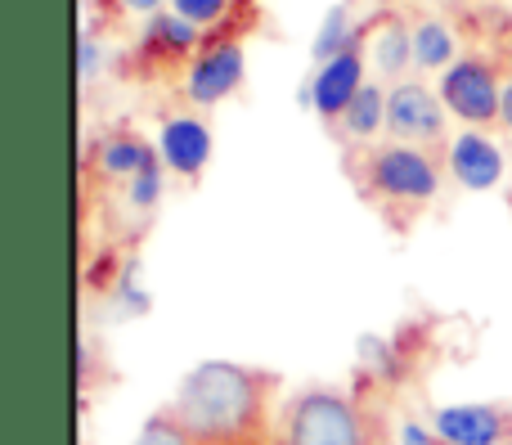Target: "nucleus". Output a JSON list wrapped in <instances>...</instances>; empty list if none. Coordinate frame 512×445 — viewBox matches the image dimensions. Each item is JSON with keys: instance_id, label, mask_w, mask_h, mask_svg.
Returning a JSON list of instances; mask_svg holds the SVG:
<instances>
[{"instance_id": "nucleus-2", "label": "nucleus", "mask_w": 512, "mask_h": 445, "mask_svg": "<svg viewBox=\"0 0 512 445\" xmlns=\"http://www.w3.org/2000/svg\"><path fill=\"white\" fill-rule=\"evenodd\" d=\"M369 410L351 396L333 392V387H306V392L288 396L279 410V437L274 445H373Z\"/></svg>"}, {"instance_id": "nucleus-3", "label": "nucleus", "mask_w": 512, "mask_h": 445, "mask_svg": "<svg viewBox=\"0 0 512 445\" xmlns=\"http://www.w3.org/2000/svg\"><path fill=\"white\" fill-rule=\"evenodd\" d=\"M360 185L364 194H373L378 203L391 207H423L436 198L441 189V167L427 149H414V144H378V149L364 153L360 167Z\"/></svg>"}, {"instance_id": "nucleus-1", "label": "nucleus", "mask_w": 512, "mask_h": 445, "mask_svg": "<svg viewBox=\"0 0 512 445\" xmlns=\"http://www.w3.org/2000/svg\"><path fill=\"white\" fill-rule=\"evenodd\" d=\"M279 378L239 360H203L176 387L167 410L198 445H274Z\"/></svg>"}, {"instance_id": "nucleus-8", "label": "nucleus", "mask_w": 512, "mask_h": 445, "mask_svg": "<svg viewBox=\"0 0 512 445\" xmlns=\"http://www.w3.org/2000/svg\"><path fill=\"white\" fill-rule=\"evenodd\" d=\"M432 432L445 445H504L512 419L499 405H445L432 414Z\"/></svg>"}, {"instance_id": "nucleus-22", "label": "nucleus", "mask_w": 512, "mask_h": 445, "mask_svg": "<svg viewBox=\"0 0 512 445\" xmlns=\"http://www.w3.org/2000/svg\"><path fill=\"white\" fill-rule=\"evenodd\" d=\"M122 9H135V14H158L162 0H117Z\"/></svg>"}, {"instance_id": "nucleus-19", "label": "nucleus", "mask_w": 512, "mask_h": 445, "mask_svg": "<svg viewBox=\"0 0 512 445\" xmlns=\"http://www.w3.org/2000/svg\"><path fill=\"white\" fill-rule=\"evenodd\" d=\"M176 5L180 18H189L194 27H207V23H221L225 14H230L234 0H171Z\"/></svg>"}, {"instance_id": "nucleus-11", "label": "nucleus", "mask_w": 512, "mask_h": 445, "mask_svg": "<svg viewBox=\"0 0 512 445\" xmlns=\"http://www.w3.org/2000/svg\"><path fill=\"white\" fill-rule=\"evenodd\" d=\"M153 158H158V153H153V144L140 140L135 131H108L104 140L95 144V162H99V171H104L108 180L140 176V171L149 167Z\"/></svg>"}, {"instance_id": "nucleus-21", "label": "nucleus", "mask_w": 512, "mask_h": 445, "mask_svg": "<svg viewBox=\"0 0 512 445\" xmlns=\"http://www.w3.org/2000/svg\"><path fill=\"white\" fill-rule=\"evenodd\" d=\"M400 445H445L441 437H436V432H427L423 423H400Z\"/></svg>"}, {"instance_id": "nucleus-6", "label": "nucleus", "mask_w": 512, "mask_h": 445, "mask_svg": "<svg viewBox=\"0 0 512 445\" xmlns=\"http://www.w3.org/2000/svg\"><path fill=\"white\" fill-rule=\"evenodd\" d=\"M364 32L346 45L337 59L315 63V77L301 90V104H310L324 122H342V113L351 108V99L364 90Z\"/></svg>"}, {"instance_id": "nucleus-15", "label": "nucleus", "mask_w": 512, "mask_h": 445, "mask_svg": "<svg viewBox=\"0 0 512 445\" xmlns=\"http://www.w3.org/2000/svg\"><path fill=\"white\" fill-rule=\"evenodd\" d=\"M454 63V36L441 18H423L414 27V68L432 72V68H450Z\"/></svg>"}, {"instance_id": "nucleus-17", "label": "nucleus", "mask_w": 512, "mask_h": 445, "mask_svg": "<svg viewBox=\"0 0 512 445\" xmlns=\"http://www.w3.org/2000/svg\"><path fill=\"white\" fill-rule=\"evenodd\" d=\"M135 445H198V441L189 437L185 428H180V419H176L171 410H158V414H153V419L140 428Z\"/></svg>"}, {"instance_id": "nucleus-18", "label": "nucleus", "mask_w": 512, "mask_h": 445, "mask_svg": "<svg viewBox=\"0 0 512 445\" xmlns=\"http://www.w3.org/2000/svg\"><path fill=\"white\" fill-rule=\"evenodd\" d=\"M158 198H162V153L140 171V176H131V207L153 212V207H158Z\"/></svg>"}, {"instance_id": "nucleus-20", "label": "nucleus", "mask_w": 512, "mask_h": 445, "mask_svg": "<svg viewBox=\"0 0 512 445\" xmlns=\"http://www.w3.org/2000/svg\"><path fill=\"white\" fill-rule=\"evenodd\" d=\"M77 68H81V81H90L99 72V41L95 36H81L77 45Z\"/></svg>"}, {"instance_id": "nucleus-10", "label": "nucleus", "mask_w": 512, "mask_h": 445, "mask_svg": "<svg viewBox=\"0 0 512 445\" xmlns=\"http://www.w3.org/2000/svg\"><path fill=\"white\" fill-rule=\"evenodd\" d=\"M450 171L463 189H495L499 176H504V153L481 131H463L450 144Z\"/></svg>"}, {"instance_id": "nucleus-13", "label": "nucleus", "mask_w": 512, "mask_h": 445, "mask_svg": "<svg viewBox=\"0 0 512 445\" xmlns=\"http://www.w3.org/2000/svg\"><path fill=\"white\" fill-rule=\"evenodd\" d=\"M369 59H373V68H378L382 81H400V72L414 63V27H405L400 18L378 23L373 45H369Z\"/></svg>"}, {"instance_id": "nucleus-4", "label": "nucleus", "mask_w": 512, "mask_h": 445, "mask_svg": "<svg viewBox=\"0 0 512 445\" xmlns=\"http://www.w3.org/2000/svg\"><path fill=\"white\" fill-rule=\"evenodd\" d=\"M445 113L441 90H427L423 81H396L387 90V131L400 144L436 149L445 140Z\"/></svg>"}, {"instance_id": "nucleus-7", "label": "nucleus", "mask_w": 512, "mask_h": 445, "mask_svg": "<svg viewBox=\"0 0 512 445\" xmlns=\"http://www.w3.org/2000/svg\"><path fill=\"white\" fill-rule=\"evenodd\" d=\"M243 86V45L239 41H212L194 63H189V99L203 108L230 99Z\"/></svg>"}, {"instance_id": "nucleus-12", "label": "nucleus", "mask_w": 512, "mask_h": 445, "mask_svg": "<svg viewBox=\"0 0 512 445\" xmlns=\"http://www.w3.org/2000/svg\"><path fill=\"white\" fill-rule=\"evenodd\" d=\"M198 45V27L189 23V18H180V14H153L149 18V27H144V41H140V54L149 63H176V59H185L189 50Z\"/></svg>"}, {"instance_id": "nucleus-9", "label": "nucleus", "mask_w": 512, "mask_h": 445, "mask_svg": "<svg viewBox=\"0 0 512 445\" xmlns=\"http://www.w3.org/2000/svg\"><path fill=\"white\" fill-rule=\"evenodd\" d=\"M158 153L167 162V171L194 180V176H203L207 158H212V131L198 117H171L158 135Z\"/></svg>"}, {"instance_id": "nucleus-14", "label": "nucleus", "mask_w": 512, "mask_h": 445, "mask_svg": "<svg viewBox=\"0 0 512 445\" xmlns=\"http://www.w3.org/2000/svg\"><path fill=\"white\" fill-rule=\"evenodd\" d=\"M342 131L351 135V140H369V135L387 131V90L373 86V81H364V90L342 113Z\"/></svg>"}, {"instance_id": "nucleus-5", "label": "nucleus", "mask_w": 512, "mask_h": 445, "mask_svg": "<svg viewBox=\"0 0 512 445\" xmlns=\"http://www.w3.org/2000/svg\"><path fill=\"white\" fill-rule=\"evenodd\" d=\"M441 99L468 126H490L504 117V90L486 59H454L441 77Z\"/></svg>"}, {"instance_id": "nucleus-23", "label": "nucleus", "mask_w": 512, "mask_h": 445, "mask_svg": "<svg viewBox=\"0 0 512 445\" xmlns=\"http://www.w3.org/2000/svg\"><path fill=\"white\" fill-rule=\"evenodd\" d=\"M504 126H512V81L504 86Z\"/></svg>"}, {"instance_id": "nucleus-16", "label": "nucleus", "mask_w": 512, "mask_h": 445, "mask_svg": "<svg viewBox=\"0 0 512 445\" xmlns=\"http://www.w3.org/2000/svg\"><path fill=\"white\" fill-rule=\"evenodd\" d=\"M355 27H351V18H346V5H333L324 14V23H319V32H315V45H310V54H315V63H328V59H337V54L346 50V45L355 41Z\"/></svg>"}]
</instances>
